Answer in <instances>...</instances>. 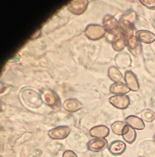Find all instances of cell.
Masks as SVG:
<instances>
[{
	"instance_id": "5b68a950",
	"label": "cell",
	"mask_w": 155,
	"mask_h": 157,
	"mask_svg": "<svg viewBox=\"0 0 155 157\" xmlns=\"http://www.w3.org/2000/svg\"><path fill=\"white\" fill-rule=\"evenodd\" d=\"M125 121L127 125L134 129L142 130L145 127L143 121L137 116L131 115L127 117Z\"/></svg>"
},
{
	"instance_id": "ba28073f",
	"label": "cell",
	"mask_w": 155,
	"mask_h": 157,
	"mask_svg": "<svg viewBox=\"0 0 155 157\" xmlns=\"http://www.w3.org/2000/svg\"><path fill=\"white\" fill-rule=\"evenodd\" d=\"M106 28L109 33L115 36L120 33L119 23L118 22L117 20L113 17L110 16L107 17Z\"/></svg>"
},
{
	"instance_id": "7c38bea8",
	"label": "cell",
	"mask_w": 155,
	"mask_h": 157,
	"mask_svg": "<svg viewBox=\"0 0 155 157\" xmlns=\"http://www.w3.org/2000/svg\"><path fill=\"white\" fill-rule=\"evenodd\" d=\"M108 74L110 78L116 83H122L124 81L122 75L115 67H111L110 68Z\"/></svg>"
},
{
	"instance_id": "3957f363",
	"label": "cell",
	"mask_w": 155,
	"mask_h": 157,
	"mask_svg": "<svg viewBox=\"0 0 155 157\" xmlns=\"http://www.w3.org/2000/svg\"><path fill=\"white\" fill-rule=\"evenodd\" d=\"M125 80L126 86L130 90L133 91H137L139 89V84L137 77L131 71H126L125 75Z\"/></svg>"
},
{
	"instance_id": "4fadbf2b",
	"label": "cell",
	"mask_w": 155,
	"mask_h": 157,
	"mask_svg": "<svg viewBox=\"0 0 155 157\" xmlns=\"http://www.w3.org/2000/svg\"><path fill=\"white\" fill-rule=\"evenodd\" d=\"M107 141L104 139L95 140L92 143V149L95 151H101L106 148L107 146Z\"/></svg>"
},
{
	"instance_id": "d6986e66",
	"label": "cell",
	"mask_w": 155,
	"mask_h": 157,
	"mask_svg": "<svg viewBox=\"0 0 155 157\" xmlns=\"http://www.w3.org/2000/svg\"></svg>"
},
{
	"instance_id": "e0dca14e",
	"label": "cell",
	"mask_w": 155,
	"mask_h": 157,
	"mask_svg": "<svg viewBox=\"0 0 155 157\" xmlns=\"http://www.w3.org/2000/svg\"><path fill=\"white\" fill-rule=\"evenodd\" d=\"M141 3L143 5L150 9L155 8V1H140Z\"/></svg>"
},
{
	"instance_id": "2e32d148",
	"label": "cell",
	"mask_w": 155,
	"mask_h": 157,
	"mask_svg": "<svg viewBox=\"0 0 155 157\" xmlns=\"http://www.w3.org/2000/svg\"><path fill=\"white\" fill-rule=\"evenodd\" d=\"M141 118L147 122L153 121L155 119V113L151 109H146L141 113Z\"/></svg>"
},
{
	"instance_id": "7a4b0ae2",
	"label": "cell",
	"mask_w": 155,
	"mask_h": 157,
	"mask_svg": "<svg viewBox=\"0 0 155 157\" xmlns=\"http://www.w3.org/2000/svg\"><path fill=\"white\" fill-rule=\"evenodd\" d=\"M110 102L115 107L121 109L127 108L130 105V98L127 95H117L110 98Z\"/></svg>"
},
{
	"instance_id": "5bb4252c",
	"label": "cell",
	"mask_w": 155,
	"mask_h": 157,
	"mask_svg": "<svg viewBox=\"0 0 155 157\" xmlns=\"http://www.w3.org/2000/svg\"><path fill=\"white\" fill-rule=\"evenodd\" d=\"M109 132V129L107 127L105 126H99L95 128L94 135L95 137H106L108 135Z\"/></svg>"
},
{
	"instance_id": "30bf717a",
	"label": "cell",
	"mask_w": 155,
	"mask_h": 157,
	"mask_svg": "<svg viewBox=\"0 0 155 157\" xmlns=\"http://www.w3.org/2000/svg\"><path fill=\"white\" fill-rule=\"evenodd\" d=\"M120 30L125 38L133 35V26L131 23L126 20H121L119 21Z\"/></svg>"
},
{
	"instance_id": "8992f818",
	"label": "cell",
	"mask_w": 155,
	"mask_h": 157,
	"mask_svg": "<svg viewBox=\"0 0 155 157\" xmlns=\"http://www.w3.org/2000/svg\"><path fill=\"white\" fill-rule=\"evenodd\" d=\"M126 144L121 140H116L111 143L109 147L110 152L113 155H120L126 149Z\"/></svg>"
},
{
	"instance_id": "ac0fdd59",
	"label": "cell",
	"mask_w": 155,
	"mask_h": 157,
	"mask_svg": "<svg viewBox=\"0 0 155 157\" xmlns=\"http://www.w3.org/2000/svg\"><path fill=\"white\" fill-rule=\"evenodd\" d=\"M154 140H155V135H154Z\"/></svg>"
},
{
	"instance_id": "9c48e42d",
	"label": "cell",
	"mask_w": 155,
	"mask_h": 157,
	"mask_svg": "<svg viewBox=\"0 0 155 157\" xmlns=\"http://www.w3.org/2000/svg\"><path fill=\"white\" fill-rule=\"evenodd\" d=\"M126 46V39L123 35L120 33L115 36L112 43V47L114 50L120 52L124 49Z\"/></svg>"
},
{
	"instance_id": "6da1fadb",
	"label": "cell",
	"mask_w": 155,
	"mask_h": 157,
	"mask_svg": "<svg viewBox=\"0 0 155 157\" xmlns=\"http://www.w3.org/2000/svg\"><path fill=\"white\" fill-rule=\"evenodd\" d=\"M126 45L128 50L134 56H138L140 54L142 49V46L140 41L137 37L132 36L126 38Z\"/></svg>"
},
{
	"instance_id": "8fae6325",
	"label": "cell",
	"mask_w": 155,
	"mask_h": 157,
	"mask_svg": "<svg viewBox=\"0 0 155 157\" xmlns=\"http://www.w3.org/2000/svg\"><path fill=\"white\" fill-rule=\"evenodd\" d=\"M110 92L113 94H125L129 92L130 89L125 84L122 83H116L110 86Z\"/></svg>"
},
{
	"instance_id": "52a82bcc",
	"label": "cell",
	"mask_w": 155,
	"mask_h": 157,
	"mask_svg": "<svg viewBox=\"0 0 155 157\" xmlns=\"http://www.w3.org/2000/svg\"><path fill=\"white\" fill-rule=\"evenodd\" d=\"M122 136L126 142L132 144L136 140L137 133L134 128L126 124L124 128Z\"/></svg>"
},
{
	"instance_id": "277c9868",
	"label": "cell",
	"mask_w": 155,
	"mask_h": 157,
	"mask_svg": "<svg viewBox=\"0 0 155 157\" xmlns=\"http://www.w3.org/2000/svg\"><path fill=\"white\" fill-rule=\"evenodd\" d=\"M138 39L140 42L146 44H151L155 40V35L148 31L141 30L136 33Z\"/></svg>"
},
{
	"instance_id": "9a60e30c",
	"label": "cell",
	"mask_w": 155,
	"mask_h": 157,
	"mask_svg": "<svg viewBox=\"0 0 155 157\" xmlns=\"http://www.w3.org/2000/svg\"><path fill=\"white\" fill-rule=\"evenodd\" d=\"M125 125V124L122 122H115L111 125V129L115 134L117 135H122L123 130Z\"/></svg>"
}]
</instances>
